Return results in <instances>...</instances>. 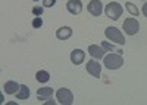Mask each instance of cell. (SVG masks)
<instances>
[{
    "mask_svg": "<svg viewBox=\"0 0 147 105\" xmlns=\"http://www.w3.org/2000/svg\"><path fill=\"white\" fill-rule=\"evenodd\" d=\"M103 61H105L106 68H109V70H118V68H121L122 65H124V58L121 56V53L110 52L109 55L105 56Z\"/></svg>",
    "mask_w": 147,
    "mask_h": 105,
    "instance_id": "6da1fadb",
    "label": "cell"
},
{
    "mask_svg": "<svg viewBox=\"0 0 147 105\" xmlns=\"http://www.w3.org/2000/svg\"><path fill=\"white\" fill-rule=\"evenodd\" d=\"M122 12H124V9H122V6H121L119 3H116V2L109 3V5H106V7H105L106 16L110 18V19H113V21L119 19L121 15H122Z\"/></svg>",
    "mask_w": 147,
    "mask_h": 105,
    "instance_id": "7a4b0ae2",
    "label": "cell"
},
{
    "mask_svg": "<svg viewBox=\"0 0 147 105\" xmlns=\"http://www.w3.org/2000/svg\"><path fill=\"white\" fill-rule=\"evenodd\" d=\"M105 36H106L109 40H112V42H115V43H118V44H121V46L125 44L124 34H122L118 28H115V27H107V28L105 30Z\"/></svg>",
    "mask_w": 147,
    "mask_h": 105,
    "instance_id": "3957f363",
    "label": "cell"
},
{
    "mask_svg": "<svg viewBox=\"0 0 147 105\" xmlns=\"http://www.w3.org/2000/svg\"><path fill=\"white\" fill-rule=\"evenodd\" d=\"M56 98H57V102L59 104H62V105H71L74 102V95H72V92L69 89H59L56 92Z\"/></svg>",
    "mask_w": 147,
    "mask_h": 105,
    "instance_id": "277c9868",
    "label": "cell"
},
{
    "mask_svg": "<svg viewBox=\"0 0 147 105\" xmlns=\"http://www.w3.org/2000/svg\"><path fill=\"white\" fill-rule=\"evenodd\" d=\"M140 30V22L136 18H127L124 21V31L128 34V36H134L137 34Z\"/></svg>",
    "mask_w": 147,
    "mask_h": 105,
    "instance_id": "5b68a950",
    "label": "cell"
},
{
    "mask_svg": "<svg viewBox=\"0 0 147 105\" xmlns=\"http://www.w3.org/2000/svg\"><path fill=\"white\" fill-rule=\"evenodd\" d=\"M87 71H88V74H91L93 77L99 78V77L102 76V67H100V64L97 62L96 59H90L88 64H87Z\"/></svg>",
    "mask_w": 147,
    "mask_h": 105,
    "instance_id": "8992f818",
    "label": "cell"
},
{
    "mask_svg": "<svg viewBox=\"0 0 147 105\" xmlns=\"http://www.w3.org/2000/svg\"><path fill=\"white\" fill-rule=\"evenodd\" d=\"M88 12L93 16H100V14L103 12V5L100 0H91L88 3Z\"/></svg>",
    "mask_w": 147,
    "mask_h": 105,
    "instance_id": "52a82bcc",
    "label": "cell"
},
{
    "mask_svg": "<svg viewBox=\"0 0 147 105\" xmlns=\"http://www.w3.org/2000/svg\"><path fill=\"white\" fill-rule=\"evenodd\" d=\"M66 9L69 10L72 15H78L81 10H82V3H81V0H68Z\"/></svg>",
    "mask_w": 147,
    "mask_h": 105,
    "instance_id": "ba28073f",
    "label": "cell"
},
{
    "mask_svg": "<svg viewBox=\"0 0 147 105\" xmlns=\"http://www.w3.org/2000/svg\"><path fill=\"white\" fill-rule=\"evenodd\" d=\"M84 59H85L84 50H81V49H74V50H72V53H71V61H72V64L80 65V64L84 62Z\"/></svg>",
    "mask_w": 147,
    "mask_h": 105,
    "instance_id": "9c48e42d",
    "label": "cell"
},
{
    "mask_svg": "<svg viewBox=\"0 0 147 105\" xmlns=\"http://www.w3.org/2000/svg\"><path fill=\"white\" fill-rule=\"evenodd\" d=\"M88 53L94 58V59H100V58L105 56V49L100 48V46H97V44H90L88 46Z\"/></svg>",
    "mask_w": 147,
    "mask_h": 105,
    "instance_id": "30bf717a",
    "label": "cell"
},
{
    "mask_svg": "<svg viewBox=\"0 0 147 105\" xmlns=\"http://www.w3.org/2000/svg\"><path fill=\"white\" fill-rule=\"evenodd\" d=\"M52 96H53V89L52 87H41V89L37 90V98H38V101H47Z\"/></svg>",
    "mask_w": 147,
    "mask_h": 105,
    "instance_id": "8fae6325",
    "label": "cell"
},
{
    "mask_svg": "<svg viewBox=\"0 0 147 105\" xmlns=\"http://www.w3.org/2000/svg\"><path fill=\"white\" fill-rule=\"evenodd\" d=\"M19 87H21V86L16 83V81H13V80L6 81L5 86H3V89H5V92L7 93V95H13V93H18Z\"/></svg>",
    "mask_w": 147,
    "mask_h": 105,
    "instance_id": "7c38bea8",
    "label": "cell"
},
{
    "mask_svg": "<svg viewBox=\"0 0 147 105\" xmlns=\"http://www.w3.org/2000/svg\"><path fill=\"white\" fill-rule=\"evenodd\" d=\"M72 36V28L71 27H62L56 31V37L59 40H68Z\"/></svg>",
    "mask_w": 147,
    "mask_h": 105,
    "instance_id": "4fadbf2b",
    "label": "cell"
},
{
    "mask_svg": "<svg viewBox=\"0 0 147 105\" xmlns=\"http://www.w3.org/2000/svg\"><path fill=\"white\" fill-rule=\"evenodd\" d=\"M16 96H18V99H27V98L30 96V87L25 86V85H21Z\"/></svg>",
    "mask_w": 147,
    "mask_h": 105,
    "instance_id": "5bb4252c",
    "label": "cell"
},
{
    "mask_svg": "<svg viewBox=\"0 0 147 105\" xmlns=\"http://www.w3.org/2000/svg\"><path fill=\"white\" fill-rule=\"evenodd\" d=\"M35 78L38 80L40 83H47V81L50 80V74H49L47 71H44V70H41V71H37Z\"/></svg>",
    "mask_w": 147,
    "mask_h": 105,
    "instance_id": "9a60e30c",
    "label": "cell"
},
{
    "mask_svg": "<svg viewBox=\"0 0 147 105\" xmlns=\"http://www.w3.org/2000/svg\"><path fill=\"white\" fill-rule=\"evenodd\" d=\"M125 7L128 9V12H129L131 15H136V16H137V15L140 14V12H138V9H137V6H134V5H132V3H129V2H128V3H125Z\"/></svg>",
    "mask_w": 147,
    "mask_h": 105,
    "instance_id": "2e32d148",
    "label": "cell"
},
{
    "mask_svg": "<svg viewBox=\"0 0 147 105\" xmlns=\"http://www.w3.org/2000/svg\"><path fill=\"white\" fill-rule=\"evenodd\" d=\"M43 12H44V9H43L41 6H34V7H32V14H34L35 16H41Z\"/></svg>",
    "mask_w": 147,
    "mask_h": 105,
    "instance_id": "e0dca14e",
    "label": "cell"
},
{
    "mask_svg": "<svg viewBox=\"0 0 147 105\" xmlns=\"http://www.w3.org/2000/svg\"><path fill=\"white\" fill-rule=\"evenodd\" d=\"M41 25H43V19H41L40 16H37V18L32 21V27H34V28H41Z\"/></svg>",
    "mask_w": 147,
    "mask_h": 105,
    "instance_id": "ac0fdd59",
    "label": "cell"
},
{
    "mask_svg": "<svg viewBox=\"0 0 147 105\" xmlns=\"http://www.w3.org/2000/svg\"><path fill=\"white\" fill-rule=\"evenodd\" d=\"M102 48H103L105 50H109V52H112L115 46H113V44H109L107 42H103V43H102Z\"/></svg>",
    "mask_w": 147,
    "mask_h": 105,
    "instance_id": "d6986e66",
    "label": "cell"
},
{
    "mask_svg": "<svg viewBox=\"0 0 147 105\" xmlns=\"http://www.w3.org/2000/svg\"><path fill=\"white\" fill-rule=\"evenodd\" d=\"M56 5V0H43V6L44 7H52Z\"/></svg>",
    "mask_w": 147,
    "mask_h": 105,
    "instance_id": "ffe728a7",
    "label": "cell"
},
{
    "mask_svg": "<svg viewBox=\"0 0 147 105\" xmlns=\"http://www.w3.org/2000/svg\"><path fill=\"white\" fill-rule=\"evenodd\" d=\"M46 104H47V105H55L56 102H55V99H52V98H49V99L46 101Z\"/></svg>",
    "mask_w": 147,
    "mask_h": 105,
    "instance_id": "44dd1931",
    "label": "cell"
},
{
    "mask_svg": "<svg viewBox=\"0 0 147 105\" xmlns=\"http://www.w3.org/2000/svg\"><path fill=\"white\" fill-rule=\"evenodd\" d=\"M143 15L147 18V3H144V6H143Z\"/></svg>",
    "mask_w": 147,
    "mask_h": 105,
    "instance_id": "7402d4cb",
    "label": "cell"
},
{
    "mask_svg": "<svg viewBox=\"0 0 147 105\" xmlns=\"http://www.w3.org/2000/svg\"><path fill=\"white\" fill-rule=\"evenodd\" d=\"M34 2H38V0H34Z\"/></svg>",
    "mask_w": 147,
    "mask_h": 105,
    "instance_id": "603a6c76",
    "label": "cell"
}]
</instances>
